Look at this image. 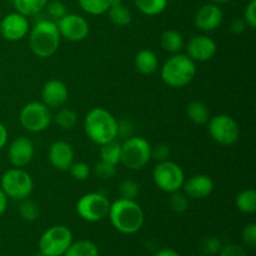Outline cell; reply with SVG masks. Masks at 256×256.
<instances>
[{
	"mask_svg": "<svg viewBox=\"0 0 256 256\" xmlns=\"http://www.w3.org/2000/svg\"><path fill=\"white\" fill-rule=\"evenodd\" d=\"M174 2H179V0H174Z\"/></svg>",
	"mask_w": 256,
	"mask_h": 256,
	"instance_id": "47",
	"label": "cell"
},
{
	"mask_svg": "<svg viewBox=\"0 0 256 256\" xmlns=\"http://www.w3.org/2000/svg\"><path fill=\"white\" fill-rule=\"evenodd\" d=\"M188 116H189L190 122H194L196 125H205L208 124L210 119L209 109L206 105L200 100H192L189 102L186 108Z\"/></svg>",
	"mask_w": 256,
	"mask_h": 256,
	"instance_id": "23",
	"label": "cell"
},
{
	"mask_svg": "<svg viewBox=\"0 0 256 256\" xmlns=\"http://www.w3.org/2000/svg\"><path fill=\"white\" fill-rule=\"evenodd\" d=\"M45 9H46L49 16L54 20L62 19V18L68 12L65 4L62 2H60V0H52V2L49 0L46 6H45Z\"/></svg>",
	"mask_w": 256,
	"mask_h": 256,
	"instance_id": "36",
	"label": "cell"
},
{
	"mask_svg": "<svg viewBox=\"0 0 256 256\" xmlns=\"http://www.w3.org/2000/svg\"><path fill=\"white\" fill-rule=\"evenodd\" d=\"M92 172L95 174V176L99 178V179L102 180L112 179V178L116 174V165H112L109 164V162H102V160H99V162L95 164Z\"/></svg>",
	"mask_w": 256,
	"mask_h": 256,
	"instance_id": "33",
	"label": "cell"
},
{
	"mask_svg": "<svg viewBox=\"0 0 256 256\" xmlns=\"http://www.w3.org/2000/svg\"><path fill=\"white\" fill-rule=\"evenodd\" d=\"M112 202L100 192H89L78 200L76 212L82 220L89 222H102L108 216Z\"/></svg>",
	"mask_w": 256,
	"mask_h": 256,
	"instance_id": "10",
	"label": "cell"
},
{
	"mask_svg": "<svg viewBox=\"0 0 256 256\" xmlns=\"http://www.w3.org/2000/svg\"><path fill=\"white\" fill-rule=\"evenodd\" d=\"M49 162L54 169L60 172H68L75 162V152L72 144L65 140L54 142L49 148Z\"/></svg>",
	"mask_w": 256,
	"mask_h": 256,
	"instance_id": "15",
	"label": "cell"
},
{
	"mask_svg": "<svg viewBox=\"0 0 256 256\" xmlns=\"http://www.w3.org/2000/svg\"><path fill=\"white\" fill-rule=\"evenodd\" d=\"M49 0H12L15 10L25 16H35L46 6Z\"/></svg>",
	"mask_w": 256,
	"mask_h": 256,
	"instance_id": "24",
	"label": "cell"
},
{
	"mask_svg": "<svg viewBox=\"0 0 256 256\" xmlns=\"http://www.w3.org/2000/svg\"><path fill=\"white\" fill-rule=\"evenodd\" d=\"M0 189L12 200L28 199L34 189L32 178L22 168H12L2 174L0 179Z\"/></svg>",
	"mask_w": 256,
	"mask_h": 256,
	"instance_id": "5",
	"label": "cell"
},
{
	"mask_svg": "<svg viewBox=\"0 0 256 256\" xmlns=\"http://www.w3.org/2000/svg\"><path fill=\"white\" fill-rule=\"evenodd\" d=\"M222 18H224V14L219 5L214 2H208L199 8L195 14L194 22L198 29L204 32H210L216 30L222 25Z\"/></svg>",
	"mask_w": 256,
	"mask_h": 256,
	"instance_id": "16",
	"label": "cell"
},
{
	"mask_svg": "<svg viewBox=\"0 0 256 256\" xmlns=\"http://www.w3.org/2000/svg\"><path fill=\"white\" fill-rule=\"evenodd\" d=\"M106 12L112 24L116 26H126L132 22V14L122 0H112Z\"/></svg>",
	"mask_w": 256,
	"mask_h": 256,
	"instance_id": "21",
	"label": "cell"
},
{
	"mask_svg": "<svg viewBox=\"0 0 256 256\" xmlns=\"http://www.w3.org/2000/svg\"><path fill=\"white\" fill-rule=\"evenodd\" d=\"M169 0H134L135 5L140 12L148 16L159 15L166 9Z\"/></svg>",
	"mask_w": 256,
	"mask_h": 256,
	"instance_id": "28",
	"label": "cell"
},
{
	"mask_svg": "<svg viewBox=\"0 0 256 256\" xmlns=\"http://www.w3.org/2000/svg\"><path fill=\"white\" fill-rule=\"evenodd\" d=\"M162 79L170 88H184L196 75L194 60L184 54H172L162 68Z\"/></svg>",
	"mask_w": 256,
	"mask_h": 256,
	"instance_id": "4",
	"label": "cell"
},
{
	"mask_svg": "<svg viewBox=\"0 0 256 256\" xmlns=\"http://www.w3.org/2000/svg\"><path fill=\"white\" fill-rule=\"evenodd\" d=\"M119 192L120 198H122V199L135 200V198H136L140 192L139 184L132 179L122 180L119 185Z\"/></svg>",
	"mask_w": 256,
	"mask_h": 256,
	"instance_id": "31",
	"label": "cell"
},
{
	"mask_svg": "<svg viewBox=\"0 0 256 256\" xmlns=\"http://www.w3.org/2000/svg\"><path fill=\"white\" fill-rule=\"evenodd\" d=\"M182 188H184V192L188 198L200 200L205 199L212 194L214 190V182L208 175L198 174L185 180Z\"/></svg>",
	"mask_w": 256,
	"mask_h": 256,
	"instance_id": "19",
	"label": "cell"
},
{
	"mask_svg": "<svg viewBox=\"0 0 256 256\" xmlns=\"http://www.w3.org/2000/svg\"><path fill=\"white\" fill-rule=\"evenodd\" d=\"M56 26L59 29L60 36L72 42H82L86 39L90 32L86 19L82 15L72 12H66L62 19L58 20Z\"/></svg>",
	"mask_w": 256,
	"mask_h": 256,
	"instance_id": "12",
	"label": "cell"
},
{
	"mask_svg": "<svg viewBox=\"0 0 256 256\" xmlns=\"http://www.w3.org/2000/svg\"><path fill=\"white\" fill-rule=\"evenodd\" d=\"M84 130L92 142L104 145L119 136V122L104 108H92L84 119Z\"/></svg>",
	"mask_w": 256,
	"mask_h": 256,
	"instance_id": "1",
	"label": "cell"
},
{
	"mask_svg": "<svg viewBox=\"0 0 256 256\" xmlns=\"http://www.w3.org/2000/svg\"><path fill=\"white\" fill-rule=\"evenodd\" d=\"M220 256H248L242 246L238 244H228L222 248L219 252Z\"/></svg>",
	"mask_w": 256,
	"mask_h": 256,
	"instance_id": "40",
	"label": "cell"
},
{
	"mask_svg": "<svg viewBox=\"0 0 256 256\" xmlns=\"http://www.w3.org/2000/svg\"><path fill=\"white\" fill-rule=\"evenodd\" d=\"M100 160L109 164L118 165L122 160V144L116 140L100 145Z\"/></svg>",
	"mask_w": 256,
	"mask_h": 256,
	"instance_id": "26",
	"label": "cell"
},
{
	"mask_svg": "<svg viewBox=\"0 0 256 256\" xmlns=\"http://www.w3.org/2000/svg\"><path fill=\"white\" fill-rule=\"evenodd\" d=\"M34 144L26 136H19L8 148V158L14 168H25L34 158Z\"/></svg>",
	"mask_w": 256,
	"mask_h": 256,
	"instance_id": "14",
	"label": "cell"
},
{
	"mask_svg": "<svg viewBox=\"0 0 256 256\" xmlns=\"http://www.w3.org/2000/svg\"><path fill=\"white\" fill-rule=\"evenodd\" d=\"M154 256H180V254L176 250L170 249V248H164V249H160Z\"/></svg>",
	"mask_w": 256,
	"mask_h": 256,
	"instance_id": "45",
	"label": "cell"
},
{
	"mask_svg": "<svg viewBox=\"0 0 256 256\" xmlns=\"http://www.w3.org/2000/svg\"><path fill=\"white\" fill-rule=\"evenodd\" d=\"M108 216L112 226L122 234H135L144 224V212L135 200H115L110 204Z\"/></svg>",
	"mask_w": 256,
	"mask_h": 256,
	"instance_id": "2",
	"label": "cell"
},
{
	"mask_svg": "<svg viewBox=\"0 0 256 256\" xmlns=\"http://www.w3.org/2000/svg\"><path fill=\"white\" fill-rule=\"evenodd\" d=\"M210 2H214V4H225V2H232V0H209Z\"/></svg>",
	"mask_w": 256,
	"mask_h": 256,
	"instance_id": "46",
	"label": "cell"
},
{
	"mask_svg": "<svg viewBox=\"0 0 256 256\" xmlns=\"http://www.w3.org/2000/svg\"><path fill=\"white\" fill-rule=\"evenodd\" d=\"M160 44L165 52L170 54H178L184 48V38L178 30H165L162 34Z\"/></svg>",
	"mask_w": 256,
	"mask_h": 256,
	"instance_id": "22",
	"label": "cell"
},
{
	"mask_svg": "<svg viewBox=\"0 0 256 256\" xmlns=\"http://www.w3.org/2000/svg\"><path fill=\"white\" fill-rule=\"evenodd\" d=\"M152 179L162 192L172 194L182 189L185 182V175L180 165L170 160H165L155 166Z\"/></svg>",
	"mask_w": 256,
	"mask_h": 256,
	"instance_id": "8",
	"label": "cell"
},
{
	"mask_svg": "<svg viewBox=\"0 0 256 256\" xmlns=\"http://www.w3.org/2000/svg\"><path fill=\"white\" fill-rule=\"evenodd\" d=\"M72 242V232L64 225L49 228L39 239V252L42 256H62Z\"/></svg>",
	"mask_w": 256,
	"mask_h": 256,
	"instance_id": "7",
	"label": "cell"
},
{
	"mask_svg": "<svg viewBox=\"0 0 256 256\" xmlns=\"http://www.w3.org/2000/svg\"><path fill=\"white\" fill-rule=\"evenodd\" d=\"M242 242L249 248L254 249L256 246V225L254 222H250L242 230Z\"/></svg>",
	"mask_w": 256,
	"mask_h": 256,
	"instance_id": "39",
	"label": "cell"
},
{
	"mask_svg": "<svg viewBox=\"0 0 256 256\" xmlns=\"http://www.w3.org/2000/svg\"><path fill=\"white\" fill-rule=\"evenodd\" d=\"M235 204L244 214H252L256 210V192L254 189L242 190L238 194Z\"/></svg>",
	"mask_w": 256,
	"mask_h": 256,
	"instance_id": "27",
	"label": "cell"
},
{
	"mask_svg": "<svg viewBox=\"0 0 256 256\" xmlns=\"http://www.w3.org/2000/svg\"><path fill=\"white\" fill-rule=\"evenodd\" d=\"M60 36L56 22L52 20H40L29 30V45L32 54L46 59L52 56L59 49Z\"/></svg>",
	"mask_w": 256,
	"mask_h": 256,
	"instance_id": "3",
	"label": "cell"
},
{
	"mask_svg": "<svg viewBox=\"0 0 256 256\" xmlns=\"http://www.w3.org/2000/svg\"><path fill=\"white\" fill-rule=\"evenodd\" d=\"M112 0H78L80 8L90 15H102L108 12Z\"/></svg>",
	"mask_w": 256,
	"mask_h": 256,
	"instance_id": "30",
	"label": "cell"
},
{
	"mask_svg": "<svg viewBox=\"0 0 256 256\" xmlns=\"http://www.w3.org/2000/svg\"><path fill=\"white\" fill-rule=\"evenodd\" d=\"M216 42L208 35H198L186 44V55L194 62H204L216 54Z\"/></svg>",
	"mask_w": 256,
	"mask_h": 256,
	"instance_id": "17",
	"label": "cell"
},
{
	"mask_svg": "<svg viewBox=\"0 0 256 256\" xmlns=\"http://www.w3.org/2000/svg\"><path fill=\"white\" fill-rule=\"evenodd\" d=\"M68 88L62 80L52 79L44 84L42 89V102L48 108H62L68 100Z\"/></svg>",
	"mask_w": 256,
	"mask_h": 256,
	"instance_id": "18",
	"label": "cell"
},
{
	"mask_svg": "<svg viewBox=\"0 0 256 256\" xmlns=\"http://www.w3.org/2000/svg\"><path fill=\"white\" fill-rule=\"evenodd\" d=\"M222 244L220 242V239L215 236L206 238V239L202 242V252L206 255H216L219 254L220 250H222Z\"/></svg>",
	"mask_w": 256,
	"mask_h": 256,
	"instance_id": "37",
	"label": "cell"
},
{
	"mask_svg": "<svg viewBox=\"0 0 256 256\" xmlns=\"http://www.w3.org/2000/svg\"><path fill=\"white\" fill-rule=\"evenodd\" d=\"M22 126L29 132H42L52 124V112L44 102H28L22 109L19 115Z\"/></svg>",
	"mask_w": 256,
	"mask_h": 256,
	"instance_id": "9",
	"label": "cell"
},
{
	"mask_svg": "<svg viewBox=\"0 0 256 256\" xmlns=\"http://www.w3.org/2000/svg\"><path fill=\"white\" fill-rule=\"evenodd\" d=\"M152 159V145L142 136L128 138L122 144V162L130 170H142Z\"/></svg>",
	"mask_w": 256,
	"mask_h": 256,
	"instance_id": "6",
	"label": "cell"
},
{
	"mask_svg": "<svg viewBox=\"0 0 256 256\" xmlns=\"http://www.w3.org/2000/svg\"><path fill=\"white\" fill-rule=\"evenodd\" d=\"M245 28H246V24H245L244 20L240 19L232 20V25H230V29H232V32H234V34H240V32H244Z\"/></svg>",
	"mask_w": 256,
	"mask_h": 256,
	"instance_id": "42",
	"label": "cell"
},
{
	"mask_svg": "<svg viewBox=\"0 0 256 256\" xmlns=\"http://www.w3.org/2000/svg\"><path fill=\"white\" fill-rule=\"evenodd\" d=\"M244 22L250 29L256 28V0H250L244 12Z\"/></svg>",
	"mask_w": 256,
	"mask_h": 256,
	"instance_id": "38",
	"label": "cell"
},
{
	"mask_svg": "<svg viewBox=\"0 0 256 256\" xmlns=\"http://www.w3.org/2000/svg\"><path fill=\"white\" fill-rule=\"evenodd\" d=\"M169 204L172 212H179L180 214V212H184L188 210V208H189V199H188L186 194L175 192H172Z\"/></svg>",
	"mask_w": 256,
	"mask_h": 256,
	"instance_id": "35",
	"label": "cell"
},
{
	"mask_svg": "<svg viewBox=\"0 0 256 256\" xmlns=\"http://www.w3.org/2000/svg\"><path fill=\"white\" fill-rule=\"evenodd\" d=\"M169 155H170V150L166 145L160 144L158 145V146L152 148V158H154V159L158 160L159 162L168 160Z\"/></svg>",
	"mask_w": 256,
	"mask_h": 256,
	"instance_id": "41",
	"label": "cell"
},
{
	"mask_svg": "<svg viewBox=\"0 0 256 256\" xmlns=\"http://www.w3.org/2000/svg\"><path fill=\"white\" fill-rule=\"evenodd\" d=\"M208 130L214 142L220 145H232L238 142L240 129L234 118L226 114H219L210 118Z\"/></svg>",
	"mask_w": 256,
	"mask_h": 256,
	"instance_id": "11",
	"label": "cell"
},
{
	"mask_svg": "<svg viewBox=\"0 0 256 256\" xmlns=\"http://www.w3.org/2000/svg\"><path fill=\"white\" fill-rule=\"evenodd\" d=\"M159 60L156 54L150 49H142L135 56V68L142 75H152L156 72Z\"/></svg>",
	"mask_w": 256,
	"mask_h": 256,
	"instance_id": "20",
	"label": "cell"
},
{
	"mask_svg": "<svg viewBox=\"0 0 256 256\" xmlns=\"http://www.w3.org/2000/svg\"><path fill=\"white\" fill-rule=\"evenodd\" d=\"M55 124L62 130H70L76 125L78 115L76 112L69 108H62L55 114L54 116Z\"/></svg>",
	"mask_w": 256,
	"mask_h": 256,
	"instance_id": "29",
	"label": "cell"
},
{
	"mask_svg": "<svg viewBox=\"0 0 256 256\" xmlns=\"http://www.w3.org/2000/svg\"><path fill=\"white\" fill-rule=\"evenodd\" d=\"M20 216L26 222H34L39 216V208L32 200L24 199L22 200V204L19 206Z\"/></svg>",
	"mask_w": 256,
	"mask_h": 256,
	"instance_id": "32",
	"label": "cell"
},
{
	"mask_svg": "<svg viewBox=\"0 0 256 256\" xmlns=\"http://www.w3.org/2000/svg\"><path fill=\"white\" fill-rule=\"evenodd\" d=\"M8 199H9V198H8L6 195H5V192L0 189V216L6 212Z\"/></svg>",
	"mask_w": 256,
	"mask_h": 256,
	"instance_id": "44",
	"label": "cell"
},
{
	"mask_svg": "<svg viewBox=\"0 0 256 256\" xmlns=\"http://www.w3.org/2000/svg\"><path fill=\"white\" fill-rule=\"evenodd\" d=\"M30 30L28 16L20 12H10L0 22V34L8 42H19L24 39Z\"/></svg>",
	"mask_w": 256,
	"mask_h": 256,
	"instance_id": "13",
	"label": "cell"
},
{
	"mask_svg": "<svg viewBox=\"0 0 256 256\" xmlns=\"http://www.w3.org/2000/svg\"><path fill=\"white\" fill-rule=\"evenodd\" d=\"M8 142V130L4 125L0 122V152L5 148Z\"/></svg>",
	"mask_w": 256,
	"mask_h": 256,
	"instance_id": "43",
	"label": "cell"
},
{
	"mask_svg": "<svg viewBox=\"0 0 256 256\" xmlns=\"http://www.w3.org/2000/svg\"><path fill=\"white\" fill-rule=\"evenodd\" d=\"M68 172H70L72 178L78 182H84L92 174V169H90L89 165L84 162H74L72 164V166L69 168Z\"/></svg>",
	"mask_w": 256,
	"mask_h": 256,
	"instance_id": "34",
	"label": "cell"
},
{
	"mask_svg": "<svg viewBox=\"0 0 256 256\" xmlns=\"http://www.w3.org/2000/svg\"><path fill=\"white\" fill-rule=\"evenodd\" d=\"M62 256H99V249L90 240H79L72 242Z\"/></svg>",
	"mask_w": 256,
	"mask_h": 256,
	"instance_id": "25",
	"label": "cell"
}]
</instances>
